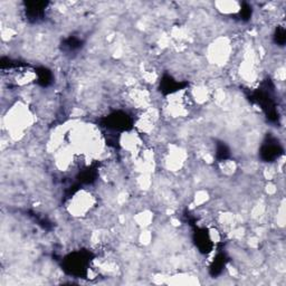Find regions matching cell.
I'll return each mask as SVG.
<instances>
[{
	"instance_id": "7a4b0ae2",
	"label": "cell",
	"mask_w": 286,
	"mask_h": 286,
	"mask_svg": "<svg viewBox=\"0 0 286 286\" xmlns=\"http://www.w3.org/2000/svg\"><path fill=\"white\" fill-rule=\"evenodd\" d=\"M216 6L218 7V10L223 14H234L238 11L239 6L237 3H217Z\"/></svg>"
},
{
	"instance_id": "6da1fadb",
	"label": "cell",
	"mask_w": 286,
	"mask_h": 286,
	"mask_svg": "<svg viewBox=\"0 0 286 286\" xmlns=\"http://www.w3.org/2000/svg\"><path fill=\"white\" fill-rule=\"evenodd\" d=\"M93 207V197L91 194L86 191H81L77 195H75L73 199H71L68 210L74 216H85L87 212H90Z\"/></svg>"
}]
</instances>
